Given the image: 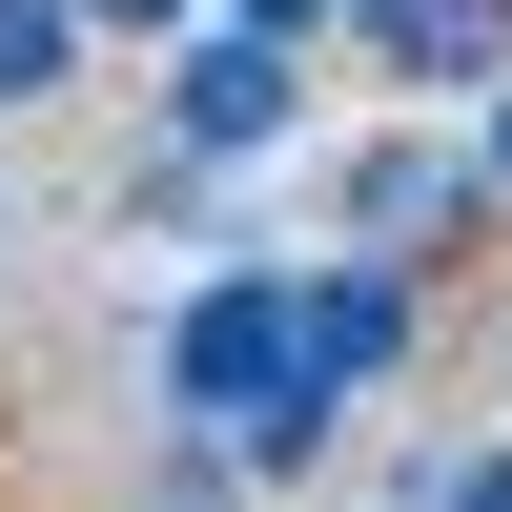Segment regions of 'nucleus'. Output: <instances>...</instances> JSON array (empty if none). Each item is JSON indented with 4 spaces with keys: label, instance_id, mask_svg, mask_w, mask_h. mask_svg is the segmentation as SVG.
Segmentation results:
<instances>
[{
    "label": "nucleus",
    "instance_id": "f257e3e1",
    "mask_svg": "<svg viewBox=\"0 0 512 512\" xmlns=\"http://www.w3.org/2000/svg\"><path fill=\"white\" fill-rule=\"evenodd\" d=\"M267 390H287V287L267 267H205L185 328H164V410H185V431H246Z\"/></svg>",
    "mask_w": 512,
    "mask_h": 512
},
{
    "label": "nucleus",
    "instance_id": "f03ea898",
    "mask_svg": "<svg viewBox=\"0 0 512 512\" xmlns=\"http://www.w3.org/2000/svg\"><path fill=\"white\" fill-rule=\"evenodd\" d=\"M287 103H308V41L205 21V41H185V82H164V144H185V164H246V144H287Z\"/></svg>",
    "mask_w": 512,
    "mask_h": 512
},
{
    "label": "nucleus",
    "instance_id": "7ed1b4c3",
    "mask_svg": "<svg viewBox=\"0 0 512 512\" xmlns=\"http://www.w3.org/2000/svg\"><path fill=\"white\" fill-rule=\"evenodd\" d=\"M287 369H308V390H410V267L390 246H369V267H328V287H287Z\"/></svg>",
    "mask_w": 512,
    "mask_h": 512
},
{
    "label": "nucleus",
    "instance_id": "20e7f679",
    "mask_svg": "<svg viewBox=\"0 0 512 512\" xmlns=\"http://www.w3.org/2000/svg\"><path fill=\"white\" fill-rule=\"evenodd\" d=\"M349 226H369V246H410V226H472V164H431V144H369V164H349Z\"/></svg>",
    "mask_w": 512,
    "mask_h": 512
},
{
    "label": "nucleus",
    "instance_id": "39448f33",
    "mask_svg": "<svg viewBox=\"0 0 512 512\" xmlns=\"http://www.w3.org/2000/svg\"><path fill=\"white\" fill-rule=\"evenodd\" d=\"M41 82H82V0H0V103H41Z\"/></svg>",
    "mask_w": 512,
    "mask_h": 512
},
{
    "label": "nucleus",
    "instance_id": "423d86ee",
    "mask_svg": "<svg viewBox=\"0 0 512 512\" xmlns=\"http://www.w3.org/2000/svg\"><path fill=\"white\" fill-rule=\"evenodd\" d=\"M431 82H512V0H451V21H431Z\"/></svg>",
    "mask_w": 512,
    "mask_h": 512
},
{
    "label": "nucleus",
    "instance_id": "0eeeda50",
    "mask_svg": "<svg viewBox=\"0 0 512 512\" xmlns=\"http://www.w3.org/2000/svg\"><path fill=\"white\" fill-rule=\"evenodd\" d=\"M328 21H349L369 62H410V82H431V21H451V0H328Z\"/></svg>",
    "mask_w": 512,
    "mask_h": 512
},
{
    "label": "nucleus",
    "instance_id": "6e6552de",
    "mask_svg": "<svg viewBox=\"0 0 512 512\" xmlns=\"http://www.w3.org/2000/svg\"><path fill=\"white\" fill-rule=\"evenodd\" d=\"M472 185H492V205H512V82H492V123H472Z\"/></svg>",
    "mask_w": 512,
    "mask_h": 512
},
{
    "label": "nucleus",
    "instance_id": "1a4fd4ad",
    "mask_svg": "<svg viewBox=\"0 0 512 512\" xmlns=\"http://www.w3.org/2000/svg\"><path fill=\"white\" fill-rule=\"evenodd\" d=\"M431 512H512V451H472V472H451V492H431Z\"/></svg>",
    "mask_w": 512,
    "mask_h": 512
},
{
    "label": "nucleus",
    "instance_id": "9d476101",
    "mask_svg": "<svg viewBox=\"0 0 512 512\" xmlns=\"http://www.w3.org/2000/svg\"><path fill=\"white\" fill-rule=\"evenodd\" d=\"M226 21H246V41H308V21H328V0H226Z\"/></svg>",
    "mask_w": 512,
    "mask_h": 512
},
{
    "label": "nucleus",
    "instance_id": "9b49d317",
    "mask_svg": "<svg viewBox=\"0 0 512 512\" xmlns=\"http://www.w3.org/2000/svg\"><path fill=\"white\" fill-rule=\"evenodd\" d=\"M82 21H164V0H82Z\"/></svg>",
    "mask_w": 512,
    "mask_h": 512
}]
</instances>
